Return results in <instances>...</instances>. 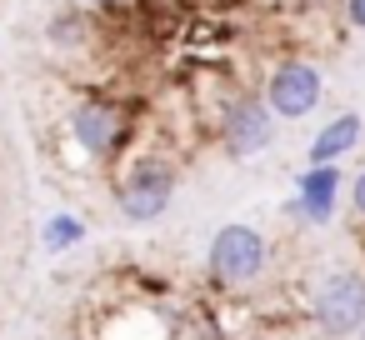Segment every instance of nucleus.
<instances>
[{
	"label": "nucleus",
	"mask_w": 365,
	"mask_h": 340,
	"mask_svg": "<svg viewBox=\"0 0 365 340\" xmlns=\"http://www.w3.org/2000/svg\"><path fill=\"white\" fill-rule=\"evenodd\" d=\"M66 135H71V145L86 160L115 165L130 150V140H135V105L120 101V96H86L66 115Z\"/></svg>",
	"instance_id": "obj_1"
},
{
	"label": "nucleus",
	"mask_w": 365,
	"mask_h": 340,
	"mask_svg": "<svg viewBox=\"0 0 365 340\" xmlns=\"http://www.w3.org/2000/svg\"><path fill=\"white\" fill-rule=\"evenodd\" d=\"M175 185H180V175H175V165H170L165 155H135V160L120 170V180H115L120 220H130V225L160 220V215L170 210V200H175Z\"/></svg>",
	"instance_id": "obj_2"
},
{
	"label": "nucleus",
	"mask_w": 365,
	"mask_h": 340,
	"mask_svg": "<svg viewBox=\"0 0 365 340\" xmlns=\"http://www.w3.org/2000/svg\"><path fill=\"white\" fill-rule=\"evenodd\" d=\"M265 260H270V240H265L255 225L235 220V225H220V230H215V240H210V260H205V265H210V280H215V285L240 290V285L260 280Z\"/></svg>",
	"instance_id": "obj_3"
},
{
	"label": "nucleus",
	"mask_w": 365,
	"mask_h": 340,
	"mask_svg": "<svg viewBox=\"0 0 365 340\" xmlns=\"http://www.w3.org/2000/svg\"><path fill=\"white\" fill-rule=\"evenodd\" d=\"M310 315H315V330L325 340H345V335H360L365 330V275L360 270H335L320 280L315 300H310Z\"/></svg>",
	"instance_id": "obj_4"
},
{
	"label": "nucleus",
	"mask_w": 365,
	"mask_h": 340,
	"mask_svg": "<svg viewBox=\"0 0 365 340\" xmlns=\"http://www.w3.org/2000/svg\"><path fill=\"white\" fill-rule=\"evenodd\" d=\"M260 96H265V105L275 110V120H305V115H315V105H320V96H325V76H320V66L290 56V61H275V66L265 71Z\"/></svg>",
	"instance_id": "obj_5"
},
{
	"label": "nucleus",
	"mask_w": 365,
	"mask_h": 340,
	"mask_svg": "<svg viewBox=\"0 0 365 340\" xmlns=\"http://www.w3.org/2000/svg\"><path fill=\"white\" fill-rule=\"evenodd\" d=\"M215 130H220V150H225V155L250 160V155H260V150L275 140V110L265 105V96H255V91H235V96L225 101Z\"/></svg>",
	"instance_id": "obj_6"
},
{
	"label": "nucleus",
	"mask_w": 365,
	"mask_h": 340,
	"mask_svg": "<svg viewBox=\"0 0 365 340\" xmlns=\"http://www.w3.org/2000/svg\"><path fill=\"white\" fill-rule=\"evenodd\" d=\"M335 195H340V170L335 165H305L295 180V200L285 210L310 220V225H325L335 215Z\"/></svg>",
	"instance_id": "obj_7"
},
{
	"label": "nucleus",
	"mask_w": 365,
	"mask_h": 340,
	"mask_svg": "<svg viewBox=\"0 0 365 340\" xmlns=\"http://www.w3.org/2000/svg\"><path fill=\"white\" fill-rule=\"evenodd\" d=\"M365 135V115L360 110H340L335 120H325L310 140V165H335L340 155H350Z\"/></svg>",
	"instance_id": "obj_8"
},
{
	"label": "nucleus",
	"mask_w": 365,
	"mask_h": 340,
	"mask_svg": "<svg viewBox=\"0 0 365 340\" xmlns=\"http://www.w3.org/2000/svg\"><path fill=\"white\" fill-rule=\"evenodd\" d=\"M86 41H91V16H86L81 6H71V11H61V16L51 21V46H66V51L76 46V51H81Z\"/></svg>",
	"instance_id": "obj_9"
},
{
	"label": "nucleus",
	"mask_w": 365,
	"mask_h": 340,
	"mask_svg": "<svg viewBox=\"0 0 365 340\" xmlns=\"http://www.w3.org/2000/svg\"><path fill=\"white\" fill-rule=\"evenodd\" d=\"M81 240H86V220H76V215H51L46 230H41V245H46L51 255H61V250H71V245H81Z\"/></svg>",
	"instance_id": "obj_10"
},
{
	"label": "nucleus",
	"mask_w": 365,
	"mask_h": 340,
	"mask_svg": "<svg viewBox=\"0 0 365 340\" xmlns=\"http://www.w3.org/2000/svg\"><path fill=\"white\" fill-rule=\"evenodd\" d=\"M340 16L350 31H365V0H340Z\"/></svg>",
	"instance_id": "obj_11"
},
{
	"label": "nucleus",
	"mask_w": 365,
	"mask_h": 340,
	"mask_svg": "<svg viewBox=\"0 0 365 340\" xmlns=\"http://www.w3.org/2000/svg\"><path fill=\"white\" fill-rule=\"evenodd\" d=\"M350 205H355V215L365 220V170L355 175V185H350Z\"/></svg>",
	"instance_id": "obj_12"
},
{
	"label": "nucleus",
	"mask_w": 365,
	"mask_h": 340,
	"mask_svg": "<svg viewBox=\"0 0 365 340\" xmlns=\"http://www.w3.org/2000/svg\"><path fill=\"white\" fill-rule=\"evenodd\" d=\"M86 6H101V11H115V6H125V0H86Z\"/></svg>",
	"instance_id": "obj_13"
},
{
	"label": "nucleus",
	"mask_w": 365,
	"mask_h": 340,
	"mask_svg": "<svg viewBox=\"0 0 365 340\" xmlns=\"http://www.w3.org/2000/svg\"><path fill=\"white\" fill-rule=\"evenodd\" d=\"M355 340H365V330H360V335H355Z\"/></svg>",
	"instance_id": "obj_14"
}]
</instances>
